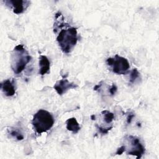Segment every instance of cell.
<instances>
[{"label":"cell","instance_id":"cell-1","mask_svg":"<svg viewBox=\"0 0 159 159\" xmlns=\"http://www.w3.org/2000/svg\"><path fill=\"white\" fill-rule=\"evenodd\" d=\"M30 60V55L22 44L16 46L11 56V67L14 73L16 74L20 73Z\"/></svg>","mask_w":159,"mask_h":159},{"label":"cell","instance_id":"cell-2","mask_svg":"<svg viewBox=\"0 0 159 159\" xmlns=\"http://www.w3.org/2000/svg\"><path fill=\"white\" fill-rule=\"evenodd\" d=\"M78 40L77 29L73 27L61 30L57 37V42L61 51L65 53L71 52Z\"/></svg>","mask_w":159,"mask_h":159},{"label":"cell","instance_id":"cell-3","mask_svg":"<svg viewBox=\"0 0 159 159\" xmlns=\"http://www.w3.org/2000/svg\"><path fill=\"white\" fill-rule=\"evenodd\" d=\"M32 124L35 132L40 134L51 129L54 124V118L48 111L40 109L34 114Z\"/></svg>","mask_w":159,"mask_h":159},{"label":"cell","instance_id":"cell-4","mask_svg":"<svg viewBox=\"0 0 159 159\" xmlns=\"http://www.w3.org/2000/svg\"><path fill=\"white\" fill-rule=\"evenodd\" d=\"M124 142L123 145L127 155L135 156L139 159L145 153V147L139 138L133 135H127L124 139Z\"/></svg>","mask_w":159,"mask_h":159},{"label":"cell","instance_id":"cell-5","mask_svg":"<svg viewBox=\"0 0 159 159\" xmlns=\"http://www.w3.org/2000/svg\"><path fill=\"white\" fill-rule=\"evenodd\" d=\"M106 63L110 70L117 75L126 74L130 68L127 59L119 55H116L114 57L108 58L106 60Z\"/></svg>","mask_w":159,"mask_h":159},{"label":"cell","instance_id":"cell-6","mask_svg":"<svg viewBox=\"0 0 159 159\" xmlns=\"http://www.w3.org/2000/svg\"><path fill=\"white\" fill-rule=\"evenodd\" d=\"M2 2L17 14L23 13L30 4V1L27 0H4Z\"/></svg>","mask_w":159,"mask_h":159},{"label":"cell","instance_id":"cell-7","mask_svg":"<svg viewBox=\"0 0 159 159\" xmlns=\"http://www.w3.org/2000/svg\"><path fill=\"white\" fill-rule=\"evenodd\" d=\"M78 87V85L74 83L70 82L66 78H63L58 80L53 86V88L59 95H62L68 90L75 89Z\"/></svg>","mask_w":159,"mask_h":159},{"label":"cell","instance_id":"cell-8","mask_svg":"<svg viewBox=\"0 0 159 159\" xmlns=\"http://www.w3.org/2000/svg\"><path fill=\"white\" fill-rule=\"evenodd\" d=\"M1 89L6 96L11 97L14 96L16 90V80L14 78L4 80L1 83Z\"/></svg>","mask_w":159,"mask_h":159},{"label":"cell","instance_id":"cell-9","mask_svg":"<svg viewBox=\"0 0 159 159\" xmlns=\"http://www.w3.org/2000/svg\"><path fill=\"white\" fill-rule=\"evenodd\" d=\"M50 63L48 58L45 55L39 57V74L43 76L50 73Z\"/></svg>","mask_w":159,"mask_h":159},{"label":"cell","instance_id":"cell-10","mask_svg":"<svg viewBox=\"0 0 159 159\" xmlns=\"http://www.w3.org/2000/svg\"><path fill=\"white\" fill-rule=\"evenodd\" d=\"M66 129L72 132L73 134H77L80 130V126L76 118L71 117L66 120Z\"/></svg>","mask_w":159,"mask_h":159},{"label":"cell","instance_id":"cell-11","mask_svg":"<svg viewBox=\"0 0 159 159\" xmlns=\"http://www.w3.org/2000/svg\"><path fill=\"white\" fill-rule=\"evenodd\" d=\"M7 130H8V134L10 135L14 139H16L17 140H22L24 138L21 131L17 128L11 127L9 129Z\"/></svg>","mask_w":159,"mask_h":159},{"label":"cell","instance_id":"cell-12","mask_svg":"<svg viewBox=\"0 0 159 159\" xmlns=\"http://www.w3.org/2000/svg\"><path fill=\"white\" fill-rule=\"evenodd\" d=\"M101 116L103 120L107 124H111L114 119V115L112 112L107 110H104L101 112Z\"/></svg>","mask_w":159,"mask_h":159},{"label":"cell","instance_id":"cell-13","mask_svg":"<svg viewBox=\"0 0 159 159\" xmlns=\"http://www.w3.org/2000/svg\"><path fill=\"white\" fill-rule=\"evenodd\" d=\"M140 77V73L137 70V68L133 69L130 73V76H129V82L131 84L134 83Z\"/></svg>","mask_w":159,"mask_h":159},{"label":"cell","instance_id":"cell-14","mask_svg":"<svg viewBox=\"0 0 159 159\" xmlns=\"http://www.w3.org/2000/svg\"><path fill=\"white\" fill-rule=\"evenodd\" d=\"M117 91V86H116L114 83H113V84L110 86V88H109V89H108V93H109V94L111 96H114V95H115V94L116 93Z\"/></svg>","mask_w":159,"mask_h":159},{"label":"cell","instance_id":"cell-15","mask_svg":"<svg viewBox=\"0 0 159 159\" xmlns=\"http://www.w3.org/2000/svg\"><path fill=\"white\" fill-rule=\"evenodd\" d=\"M135 115L134 113L129 112L127 114V124H130L132 120V119L134 117Z\"/></svg>","mask_w":159,"mask_h":159},{"label":"cell","instance_id":"cell-16","mask_svg":"<svg viewBox=\"0 0 159 159\" xmlns=\"http://www.w3.org/2000/svg\"><path fill=\"white\" fill-rule=\"evenodd\" d=\"M124 152H125V148H124V145H122V146H120L119 148H117V151H116L115 155H122Z\"/></svg>","mask_w":159,"mask_h":159}]
</instances>
